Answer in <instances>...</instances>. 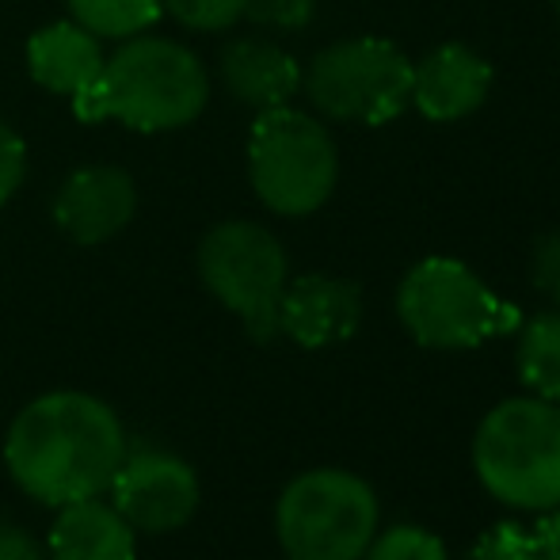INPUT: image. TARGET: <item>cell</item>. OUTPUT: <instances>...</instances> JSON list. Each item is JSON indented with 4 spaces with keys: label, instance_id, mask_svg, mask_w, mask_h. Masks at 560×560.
I'll return each instance as SVG.
<instances>
[{
    "label": "cell",
    "instance_id": "obj_2",
    "mask_svg": "<svg viewBox=\"0 0 560 560\" xmlns=\"http://www.w3.org/2000/svg\"><path fill=\"white\" fill-rule=\"evenodd\" d=\"M210 77L202 61L172 38L141 35L104 58L100 77L73 96L84 122H115L141 133L179 130L207 107Z\"/></svg>",
    "mask_w": 560,
    "mask_h": 560
},
{
    "label": "cell",
    "instance_id": "obj_22",
    "mask_svg": "<svg viewBox=\"0 0 560 560\" xmlns=\"http://www.w3.org/2000/svg\"><path fill=\"white\" fill-rule=\"evenodd\" d=\"M530 287L560 310V233H546L530 252Z\"/></svg>",
    "mask_w": 560,
    "mask_h": 560
},
{
    "label": "cell",
    "instance_id": "obj_23",
    "mask_svg": "<svg viewBox=\"0 0 560 560\" xmlns=\"http://www.w3.org/2000/svg\"><path fill=\"white\" fill-rule=\"evenodd\" d=\"M23 172H27V145L12 126L0 118V207L20 191Z\"/></svg>",
    "mask_w": 560,
    "mask_h": 560
},
{
    "label": "cell",
    "instance_id": "obj_13",
    "mask_svg": "<svg viewBox=\"0 0 560 560\" xmlns=\"http://www.w3.org/2000/svg\"><path fill=\"white\" fill-rule=\"evenodd\" d=\"M222 81L236 104L275 112L298 96L302 66L271 38H233L222 50Z\"/></svg>",
    "mask_w": 560,
    "mask_h": 560
},
{
    "label": "cell",
    "instance_id": "obj_26",
    "mask_svg": "<svg viewBox=\"0 0 560 560\" xmlns=\"http://www.w3.org/2000/svg\"><path fill=\"white\" fill-rule=\"evenodd\" d=\"M553 8H557V15H560V0H553Z\"/></svg>",
    "mask_w": 560,
    "mask_h": 560
},
{
    "label": "cell",
    "instance_id": "obj_18",
    "mask_svg": "<svg viewBox=\"0 0 560 560\" xmlns=\"http://www.w3.org/2000/svg\"><path fill=\"white\" fill-rule=\"evenodd\" d=\"M362 560H450L446 541L435 530L416 523H400L389 530H377Z\"/></svg>",
    "mask_w": 560,
    "mask_h": 560
},
{
    "label": "cell",
    "instance_id": "obj_20",
    "mask_svg": "<svg viewBox=\"0 0 560 560\" xmlns=\"http://www.w3.org/2000/svg\"><path fill=\"white\" fill-rule=\"evenodd\" d=\"M184 27L195 31H225L244 15L248 0H161Z\"/></svg>",
    "mask_w": 560,
    "mask_h": 560
},
{
    "label": "cell",
    "instance_id": "obj_17",
    "mask_svg": "<svg viewBox=\"0 0 560 560\" xmlns=\"http://www.w3.org/2000/svg\"><path fill=\"white\" fill-rule=\"evenodd\" d=\"M69 8H73L77 23L89 27L92 35L126 38L153 27L164 4L161 0H69Z\"/></svg>",
    "mask_w": 560,
    "mask_h": 560
},
{
    "label": "cell",
    "instance_id": "obj_9",
    "mask_svg": "<svg viewBox=\"0 0 560 560\" xmlns=\"http://www.w3.org/2000/svg\"><path fill=\"white\" fill-rule=\"evenodd\" d=\"M115 511L145 534H168L191 523L199 511V477L176 454L164 450H126L122 465L107 485Z\"/></svg>",
    "mask_w": 560,
    "mask_h": 560
},
{
    "label": "cell",
    "instance_id": "obj_21",
    "mask_svg": "<svg viewBox=\"0 0 560 560\" xmlns=\"http://www.w3.org/2000/svg\"><path fill=\"white\" fill-rule=\"evenodd\" d=\"M317 4L313 0H248L244 15L259 27H275V31H302L313 23Z\"/></svg>",
    "mask_w": 560,
    "mask_h": 560
},
{
    "label": "cell",
    "instance_id": "obj_16",
    "mask_svg": "<svg viewBox=\"0 0 560 560\" xmlns=\"http://www.w3.org/2000/svg\"><path fill=\"white\" fill-rule=\"evenodd\" d=\"M515 370L534 397L560 405V310H546L518 325Z\"/></svg>",
    "mask_w": 560,
    "mask_h": 560
},
{
    "label": "cell",
    "instance_id": "obj_25",
    "mask_svg": "<svg viewBox=\"0 0 560 560\" xmlns=\"http://www.w3.org/2000/svg\"><path fill=\"white\" fill-rule=\"evenodd\" d=\"M541 541V560H560V508L546 511V523L538 530Z\"/></svg>",
    "mask_w": 560,
    "mask_h": 560
},
{
    "label": "cell",
    "instance_id": "obj_7",
    "mask_svg": "<svg viewBox=\"0 0 560 560\" xmlns=\"http://www.w3.org/2000/svg\"><path fill=\"white\" fill-rule=\"evenodd\" d=\"M412 66L400 46L354 35L325 46L302 73L310 104L332 122L385 126L412 107Z\"/></svg>",
    "mask_w": 560,
    "mask_h": 560
},
{
    "label": "cell",
    "instance_id": "obj_12",
    "mask_svg": "<svg viewBox=\"0 0 560 560\" xmlns=\"http://www.w3.org/2000/svg\"><path fill=\"white\" fill-rule=\"evenodd\" d=\"M492 92V66L465 43H443L412 66V107L431 122H462Z\"/></svg>",
    "mask_w": 560,
    "mask_h": 560
},
{
    "label": "cell",
    "instance_id": "obj_10",
    "mask_svg": "<svg viewBox=\"0 0 560 560\" xmlns=\"http://www.w3.org/2000/svg\"><path fill=\"white\" fill-rule=\"evenodd\" d=\"M362 325V294L354 282L336 275H302L287 282L279 302V332L298 347H336Z\"/></svg>",
    "mask_w": 560,
    "mask_h": 560
},
{
    "label": "cell",
    "instance_id": "obj_11",
    "mask_svg": "<svg viewBox=\"0 0 560 560\" xmlns=\"http://www.w3.org/2000/svg\"><path fill=\"white\" fill-rule=\"evenodd\" d=\"M138 191L122 168L96 164L77 168L54 195V222L77 244H104L118 229L130 225Z\"/></svg>",
    "mask_w": 560,
    "mask_h": 560
},
{
    "label": "cell",
    "instance_id": "obj_6",
    "mask_svg": "<svg viewBox=\"0 0 560 560\" xmlns=\"http://www.w3.org/2000/svg\"><path fill=\"white\" fill-rule=\"evenodd\" d=\"M248 179L271 214L305 218L336 191L339 153L325 122L294 107L259 112L248 133Z\"/></svg>",
    "mask_w": 560,
    "mask_h": 560
},
{
    "label": "cell",
    "instance_id": "obj_1",
    "mask_svg": "<svg viewBox=\"0 0 560 560\" xmlns=\"http://www.w3.org/2000/svg\"><path fill=\"white\" fill-rule=\"evenodd\" d=\"M126 457L118 416L92 393L61 389L31 400L12 420L4 462L12 480L46 508L96 500Z\"/></svg>",
    "mask_w": 560,
    "mask_h": 560
},
{
    "label": "cell",
    "instance_id": "obj_8",
    "mask_svg": "<svg viewBox=\"0 0 560 560\" xmlns=\"http://www.w3.org/2000/svg\"><path fill=\"white\" fill-rule=\"evenodd\" d=\"M199 275L207 290L244 320L252 339L279 336V302L290 264L279 236L256 222H222L199 244Z\"/></svg>",
    "mask_w": 560,
    "mask_h": 560
},
{
    "label": "cell",
    "instance_id": "obj_4",
    "mask_svg": "<svg viewBox=\"0 0 560 560\" xmlns=\"http://www.w3.org/2000/svg\"><path fill=\"white\" fill-rule=\"evenodd\" d=\"M397 317L405 332L431 351H472L523 325L518 305L503 302L472 267L428 256L400 279Z\"/></svg>",
    "mask_w": 560,
    "mask_h": 560
},
{
    "label": "cell",
    "instance_id": "obj_14",
    "mask_svg": "<svg viewBox=\"0 0 560 560\" xmlns=\"http://www.w3.org/2000/svg\"><path fill=\"white\" fill-rule=\"evenodd\" d=\"M138 538L115 503L77 500L66 503L50 526V560H133Z\"/></svg>",
    "mask_w": 560,
    "mask_h": 560
},
{
    "label": "cell",
    "instance_id": "obj_19",
    "mask_svg": "<svg viewBox=\"0 0 560 560\" xmlns=\"http://www.w3.org/2000/svg\"><path fill=\"white\" fill-rule=\"evenodd\" d=\"M469 560H541V541L523 523H495L477 538Z\"/></svg>",
    "mask_w": 560,
    "mask_h": 560
},
{
    "label": "cell",
    "instance_id": "obj_15",
    "mask_svg": "<svg viewBox=\"0 0 560 560\" xmlns=\"http://www.w3.org/2000/svg\"><path fill=\"white\" fill-rule=\"evenodd\" d=\"M27 69L43 89L81 96L104 69V50L81 23H50L27 43Z\"/></svg>",
    "mask_w": 560,
    "mask_h": 560
},
{
    "label": "cell",
    "instance_id": "obj_3",
    "mask_svg": "<svg viewBox=\"0 0 560 560\" xmlns=\"http://www.w3.org/2000/svg\"><path fill=\"white\" fill-rule=\"evenodd\" d=\"M472 469L503 508H560V405L534 393L500 400L472 435Z\"/></svg>",
    "mask_w": 560,
    "mask_h": 560
},
{
    "label": "cell",
    "instance_id": "obj_24",
    "mask_svg": "<svg viewBox=\"0 0 560 560\" xmlns=\"http://www.w3.org/2000/svg\"><path fill=\"white\" fill-rule=\"evenodd\" d=\"M0 560H46L35 538L23 530H0Z\"/></svg>",
    "mask_w": 560,
    "mask_h": 560
},
{
    "label": "cell",
    "instance_id": "obj_5",
    "mask_svg": "<svg viewBox=\"0 0 560 560\" xmlns=\"http://www.w3.org/2000/svg\"><path fill=\"white\" fill-rule=\"evenodd\" d=\"M382 523L377 495L359 472L310 469L294 477L275 508V534L287 560H362Z\"/></svg>",
    "mask_w": 560,
    "mask_h": 560
}]
</instances>
